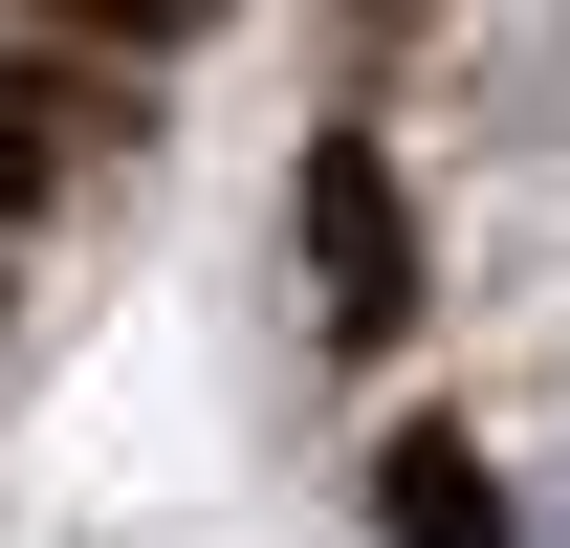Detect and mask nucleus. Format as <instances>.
<instances>
[{"instance_id":"20e7f679","label":"nucleus","mask_w":570,"mask_h":548,"mask_svg":"<svg viewBox=\"0 0 570 548\" xmlns=\"http://www.w3.org/2000/svg\"><path fill=\"white\" fill-rule=\"evenodd\" d=\"M527 548H570V482H549V505H527Z\"/></svg>"},{"instance_id":"f257e3e1","label":"nucleus","mask_w":570,"mask_h":548,"mask_svg":"<svg viewBox=\"0 0 570 548\" xmlns=\"http://www.w3.org/2000/svg\"><path fill=\"white\" fill-rule=\"evenodd\" d=\"M307 307H330V330H395V307H417V198L373 176V133L307 154Z\"/></svg>"},{"instance_id":"f03ea898","label":"nucleus","mask_w":570,"mask_h":548,"mask_svg":"<svg viewBox=\"0 0 570 548\" xmlns=\"http://www.w3.org/2000/svg\"><path fill=\"white\" fill-rule=\"evenodd\" d=\"M373 505H395V548H527V527H504V482L461 461V439H395V461H373Z\"/></svg>"},{"instance_id":"7ed1b4c3","label":"nucleus","mask_w":570,"mask_h":548,"mask_svg":"<svg viewBox=\"0 0 570 548\" xmlns=\"http://www.w3.org/2000/svg\"><path fill=\"white\" fill-rule=\"evenodd\" d=\"M45 22H198V0H45Z\"/></svg>"}]
</instances>
